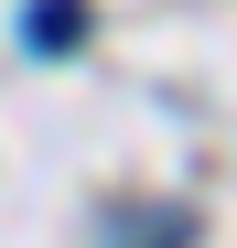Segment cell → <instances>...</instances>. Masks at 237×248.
I'll return each mask as SVG.
<instances>
[{
	"label": "cell",
	"instance_id": "obj_1",
	"mask_svg": "<svg viewBox=\"0 0 237 248\" xmlns=\"http://www.w3.org/2000/svg\"><path fill=\"white\" fill-rule=\"evenodd\" d=\"M87 22H97L87 0H32V11H22V44H32V54H75Z\"/></svg>",
	"mask_w": 237,
	"mask_h": 248
}]
</instances>
